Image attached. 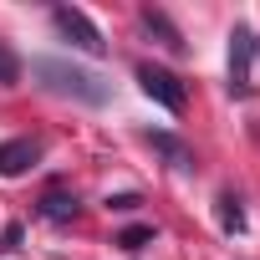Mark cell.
Listing matches in <instances>:
<instances>
[{"label":"cell","instance_id":"obj_1","mask_svg":"<svg viewBox=\"0 0 260 260\" xmlns=\"http://www.w3.org/2000/svg\"><path fill=\"white\" fill-rule=\"evenodd\" d=\"M31 72H36V82H41L46 92H56V97H72V102H87V107H107V102H112V82H102L97 72H82V67H72V61H61V56H36Z\"/></svg>","mask_w":260,"mask_h":260},{"label":"cell","instance_id":"obj_6","mask_svg":"<svg viewBox=\"0 0 260 260\" xmlns=\"http://www.w3.org/2000/svg\"><path fill=\"white\" fill-rule=\"evenodd\" d=\"M138 21H143V31H148V36H158V46H164V51H174V56H184V51H189V41L179 36V26H174L164 11H153V6H148Z\"/></svg>","mask_w":260,"mask_h":260},{"label":"cell","instance_id":"obj_7","mask_svg":"<svg viewBox=\"0 0 260 260\" xmlns=\"http://www.w3.org/2000/svg\"><path fill=\"white\" fill-rule=\"evenodd\" d=\"M148 143H153V148H158V153H164V158H169L179 174H194V153H189V148H184L174 133H148Z\"/></svg>","mask_w":260,"mask_h":260},{"label":"cell","instance_id":"obj_8","mask_svg":"<svg viewBox=\"0 0 260 260\" xmlns=\"http://www.w3.org/2000/svg\"><path fill=\"white\" fill-rule=\"evenodd\" d=\"M41 219H56V224L77 219V199H72V194H56V189H51V194L41 199Z\"/></svg>","mask_w":260,"mask_h":260},{"label":"cell","instance_id":"obj_10","mask_svg":"<svg viewBox=\"0 0 260 260\" xmlns=\"http://www.w3.org/2000/svg\"><path fill=\"white\" fill-rule=\"evenodd\" d=\"M21 82V56L11 51V41H0V87H16Z\"/></svg>","mask_w":260,"mask_h":260},{"label":"cell","instance_id":"obj_3","mask_svg":"<svg viewBox=\"0 0 260 260\" xmlns=\"http://www.w3.org/2000/svg\"><path fill=\"white\" fill-rule=\"evenodd\" d=\"M250 61H255V31H250V26H235V31H230V92H235V97H250V92H255Z\"/></svg>","mask_w":260,"mask_h":260},{"label":"cell","instance_id":"obj_4","mask_svg":"<svg viewBox=\"0 0 260 260\" xmlns=\"http://www.w3.org/2000/svg\"><path fill=\"white\" fill-rule=\"evenodd\" d=\"M138 87H143L158 107H169V112H184V102H189V97H184V82H179L169 67H153V61L138 67Z\"/></svg>","mask_w":260,"mask_h":260},{"label":"cell","instance_id":"obj_5","mask_svg":"<svg viewBox=\"0 0 260 260\" xmlns=\"http://www.w3.org/2000/svg\"><path fill=\"white\" fill-rule=\"evenodd\" d=\"M36 158H41V143H36V138L0 143V179H21L26 169H36Z\"/></svg>","mask_w":260,"mask_h":260},{"label":"cell","instance_id":"obj_9","mask_svg":"<svg viewBox=\"0 0 260 260\" xmlns=\"http://www.w3.org/2000/svg\"><path fill=\"white\" fill-rule=\"evenodd\" d=\"M219 224H224V235H245V209L235 194H219Z\"/></svg>","mask_w":260,"mask_h":260},{"label":"cell","instance_id":"obj_2","mask_svg":"<svg viewBox=\"0 0 260 260\" xmlns=\"http://www.w3.org/2000/svg\"><path fill=\"white\" fill-rule=\"evenodd\" d=\"M51 26H56L77 51H87V56H107V41H102V31L87 21V11H77V6H56V11H51Z\"/></svg>","mask_w":260,"mask_h":260},{"label":"cell","instance_id":"obj_12","mask_svg":"<svg viewBox=\"0 0 260 260\" xmlns=\"http://www.w3.org/2000/svg\"><path fill=\"white\" fill-rule=\"evenodd\" d=\"M107 209H122V214L138 209V194H117V199H107Z\"/></svg>","mask_w":260,"mask_h":260},{"label":"cell","instance_id":"obj_11","mask_svg":"<svg viewBox=\"0 0 260 260\" xmlns=\"http://www.w3.org/2000/svg\"><path fill=\"white\" fill-rule=\"evenodd\" d=\"M117 245H122V250H133V255H138L143 245H153V230H148V224H133V230H122V235H117Z\"/></svg>","mask_w":260,"mask_h":260}]
</instances>
